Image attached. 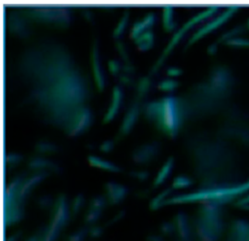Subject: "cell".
Returning <instances> with one entry per match:
<instances>
[{
    "mask_svg": "<svg viewBox=\"0 0 249 241\" xmlns=\"http://www.w3.org/2000/svg\"><path fill=\"white\" fill-rule=\"evenodd\" d=\"M83 204H84V196H83V194H78L74 198V200L72 202V206H71V214H72V216L75 217L78 214V212L82 208Z\"/></svg>",
    "mask_w": 249,
    "mask_h": 241,
    "instance_id": "22",
    "label": "cell"
},
{
    "mask_svg": "<svg viewBox=\"0 0 249 241\" xmlns=\"http://www.w3.org/2000/svg\"><path fill=\"white\" fill-rule=\"evenodd\" d=\"M109 69L111 73L116 75V73H118V70H119V63L116 60H111L109 62Z\"/></svg>",
    "mask_w": 249,
    "mask_h": 241,
    "instance_id": "34",
    "label": "cell"
},
{
    "mask_svg": "<svg viewBox=\"0 0 249 241\" xmlns=\"http://www.w3.org/2000/svg\"><path fill=\"white\" fill-rule=\"evenodd\" d=\"M127 13H125V15L122 17V19L120 20V22L118 23V25H117V27H116V29H115V31H114V36L115 37H119L122 33H123V31H124V26H125V24H126V22H127Z\"/></svg>",
    "mask_w": 249,
    "mask_h": 241,
    "instance_id": "26",
    "label": "cell"
},
{
    "mask_svg": "<svg viewBox=\"0 0 249 241\" xmlns=\"http://www.w3.org/2000/svg\"><path fill=\"white\" fill-rule=\"evenodd\" d=\"M154 21H155V15H154L153 13L149 14L148 16H146V17H144V19L142 20V22H143L145 28L152 26L153 23H154Z\"/></svg>",
    "mask_w": 249,
    "mask_h": 241,
    "instance_id": "30",
    "label": "cell"
},
{
    "mask_svg": "<svg viewBox=\"0 0 249 241\" xmlns=\"http://www.w3.org/2000/svg\"><path fill=\"white\" fill-rule=\"evenodd\" d=\"M249 190V180L231 186H223L211 189H200L199 190L188 194H180L171 198H166L162 205L166 204H176V203H186V202H194V201H201V202H215L218 204H225L240 194L245 193Z\"/></svg>",
    "mask_w": 249,
    "mask_h": 241,
    "instance_id": "2",
    "label": "cell"
},
{
    "mask_svg": "<svg viewBox=\"0 0 249 241\" xmlns=\"http://www.w3.org/2000/svg\"><path fill=\"white\" fill-rule=\"evenodd\" d=\"M144 28H145V26H144V24H143L142 21H141V22H140V21L135 22L134 25H133V27H132V29H131L130 37L136 39L137 37H139V36L141 35V32L143 31Z\"/></svg>",
    "mask_w": 249,
    "mask_h": 241,
    "instance_id": "25",
    "label": "cell"
},
{
    "mask_svg": "<svg viewBox=\"0 0 249 241\" xmlns=\"http://www.w3.org/2000/svg\"><path fill=\"white\" fill-rule=\"evenodd\" d=\"M175 225V233H177V239L180 241H195L194 228L188 221V217L185 213L179 212L173 219Z\"/></svg>",
    "mask_w": 249,
    "mask_h": 241,
    "instance_id": "5",
    "label": "cell"
},
{
    "mask_svg": "<svg viewBox=\"0 0 249 241\" xmlns=\"http://www.w3.org/2000/svg\"><path fill=\"white\" fill-rule=\"evenodd\" d=\"M112 147H113L112 142L106 141V142H104V143L102 144V146H101L100 148H101V150L104 151V152H109V151L112 149Z\"/></svg>",
    "mask_w": 249,
    "mask_h": 241,
    "instance_id": "36",
    "label": "cell"
},
{
    "mask_svg": "<svg viewBox=\"0 0 249 241\" xmlns=\"http://www.w3.org/2000/svg\"><path fill=\"white\" fill-rule=\"evenodd\" d=\"M201 203L193 223L195 237L198 241H218L225 230L223 205L215 202Z\"/></svg>",
    "mask_w": 249,
    "mask_h": 241,
    "instance_id": "1",
    "label": "cell"
},
{
    "mask_svg": "<svg viewBox=\"0 0 249 241\" xmlns=\"http://www.w3.org/2000/svg\"><path fill=\"white\" fill-rule=\"evenodd\" d=\"M105 190H106L107 200L111 205H115L121 202L127 193V189L125 187L114 182L106 183Z\"/></svg>",
    "mask_w": 249,
    "mask_h": 241,
    "instance_id": "9",
    "label": "cell"
},
{
    "mask_svg": "<svg viewBox=\"0 0 249 241\" xmlns=\"http://www.w3.org/2000/svg\"><path fill=\"white\" fill-rule=\"evenodd\" d=\"M155 152H157L155 146H143L139 149L138 152H135L133 155V159L138 163L147 162L155 155Z\"/></svg>",
    "mask_w": 249,
    "mask_h": 241,
    "instance_id": "13",
    "label": "cell"
},
{
    "mask_svg": "<svg viewBox=\"0 0 249 241\" xmlns=\"http://www.w3.org/2000/svg\"><path fill=\"white\" fill-rule=\"evenodd\" d=\"M181 73V70H179L178 68H170L168 71H167V74L168 75H178Z\"/></svg>",
    "mask_w": 249,
    "mask_h": 241,
    "instance_id": "37",
    "label": "cell"
},
{
    "mask_svg": "<svg viewBox=\"0 0 249 241\" xmlns=\"http://www.w3.org/2000/svg\"><path fill=\"white\" fill-rule=\"evenodd\" d=\"M163 25L166 31H171L176 25L172 20V8L169 6L163 9Z\"/></svg>",
    "mask_w": 249,
    "mask_h": 241,
    "instance_id": "19",
    "label": "cell"
},
{
    "mask_svg": "<svg viewBox=\"0 0 249 241\" xmlns=\"http://www.w3.org/2000/svg\"><path fill=\"white\" fill-rule=\"evenodd\" d=\"M226 241H249V222L234 220L229 228Z\"/></svg>",
    "mask_w": 249,
    "mask_h": 241,
    "instance_id": "7",
    "label": "cell"
},
{
    "mask_svg": "<svg viewBox=\"0 0 249 241\" xmlns=\"http://www.w3.org/2000/svg\"><path fill=\"white\" fill-rule=\"evenodd\" d=\"M160 231L162 232L163 235L170 236L175 233V225L173 222H168V223H163L160 226Z\"/></svg>",
    "mask_w": 249,
    "mask_h": 241,
    "instance_id": "23",
    "label": "cell"
},
{
    "mask_svg": "<svg viewBox=\"0 0 249 241\" xmlns=\"http://www.w3.org/2000/svg\"><path fill=\"white\" fill-rule=\"evenodd\" d=\"M19 235H20L19 232H18V233H16V234H13V235H11L10 237H8L6 241H18Z\"/></svg>",
    "mask_w": 249,
    "mask_h": 241,
    "instance_id": "39",
    "label": "cell"
},
{
    "mask_svg": "<svg viewBox=\"0 0 249 241\" xmlns=\"http://www.w3.org/2000/svg\"><path fill=\"white\" fill-rule=\"evenodd\" d=\"M228 45L231 46H238V47H242V46H248L249 47V40H243V39H231L227 41Z\"/></svg>",
    "mask_w": 249,
    "mask_h": 241,
    "instance_id": "29",
    "label": "cell"
},
{
    "mask_svg": "<svg viewBox=\"0 0 249 241\" xmlns=\"http://www.w3.org/2000/svg\"><path fill=\"white\" fill-rule=\"evenodd\" d=\"M38 148L40 151L42 152H46V151H52L53 149V146L52 144H48V143H44V144H39Z\"/></svg>",
    "mask_w": 249,
    "mask_h": 241,
    "instance_id": "35",
    "label": "cell"
},
{
    "mask_svg": "<svg viewBox=\"0 0 249 241\" xmlns=\"http://www.w3.org/2000/svg\"><path fill=\"white\" fill-rule=\"evenodd\" d=\"M105 206V198L103 196H95L91 199L89 209L85 215V222L89 224L95 223Z\"/></svg>",
    "mask_w": 249,
    "mask_h": 241,
    "instance_id": "10",
    "label": "cell"
},
{
    "mask_svg": "<svg viewBox=\"0 0 249 241\" xmlns=\"http://www.w3.org/2000/svg\"><path fill=\"white\" fill-rule=\"evenodd\" d=\"M70 217V211L65 195L60 194L53 206L50 225L61 230L66 224Z\"/></svg>",
    "mask_w": 249,
    "mask_h": 241,
    "instance_id": "4",
    "label": "cell"
},
{
    "mask_svg": "<svg viewBox=\"0 0 249 241\" xmlns=\"http://www.w3.org/2000/svg\"><path fill=\"white\" fill-rule=\"evenodd\" d=\"M137 113H138V108L137 106H133L130 108V110L127 112L125 118L124 119V122L121 126V133L123 134H125L129 131V129L131 128L135 119H136V116H137Z\"/></svg>",
    "mask_w": 249,
    "mask_h": 241,
    "instance_id": "15",
    "label": "cell"
},
{
    "mask_svg": "<svg viewBox=\"0 0 249 241\" xmlns=\"http://www.w3.org/2000/svg\"><path fill=\"white\" fill-rule=\"evenodd\" d=\"M237 9H238V8H236V7H231V8H229L227 11H225L222 15H220L218 17H216L215 19H213L212 21H210L209 23H207L206 25H204L202 28H200V29L192 37V39L190 40V44L194 43V41L197 40L198 38H200V37L203 36L204 34L208 33L209 31H211V30L217 28L219 25H221L222 23H224Z\"/></svg>",
    "mask_w": 249,
    "mask_h": 241,
    "instance_id": "8",
    "label": "cell"
},
{
    "mask_svg": "<svg viewBox=\"0 0 249 241\" xmlns=\"http://www.w3.org/2000/svg\"><path fill=\"white\" fill-rule=\"evenodd\" d=\"M148 241H163L161 237L160 236H156V235H150L147 237Z\"/></svg>",
    "mask_w": 249,
    "mask_h": 241,
    "instance_id": "38",
    "label": "cell"
},
{
    "mask_svg": "<svg viewBox=\"0 0 249 241\" xmlns=\"http://www.w3.org/2000/svg\"><path fill=\"white\" fill-rule=\"evenodd\" d=\"M176 86H177V83L175 81H171V80H167V81L161 82L159 85V87L160 89H162V90H171V89H173Z\"/></svg>",
    "mask_w": 249,
    "mask_h": 241,
    "instance_id": "28",
    "label": "cell"
},
{
    "mask_svg": "<svg viewBox=\"0 0 249 241\" xmlns=\"http://www.w3.org/2000/svg\"><path fill=\"white\" fill-rule=\"evenodd\" d=\"M248 26H249V20H248Z\"/></svg>",
    "mask_w": 249,
    "mask_h": 241,
    "instance_id": "41",
    "label": "cell"
},
{
    "mask_svg": "<svg viewBox=\"0 0 249 241\" xmlns=\"http://www.w3.org/2000/svg\"><path fill=\"white\" fill-rule=\"evenodd\" d=\"M192 185V181L185 176H177L172 183V189H183Z\"/></svg>",
    "mask_w": 249,
    "mask_h": 241,
    "instance_id": "20",
    "label": "cell"
},
{
    "mask_svg": "<svg viewBox=\"0 0 249 241\" xmlns=\"http://www.w3.org/2000/svg\"><path fill=\"white\" fill-rule=\"evenodd\" d=\"M28 166L30 169H33V170H45V169H48V170H52L53 172H58V167L56 165H54L53 163L52 162H49L45 159H42V158H33L29 161L28 163Z\"/></svg>",
    "mask_w": 249,
    "mask_h": 241,
    "instance_id": "14",
    "label": "cell"
},
{
    "mask_svg": "<svg viewBox=\"0 0 249 241\" xmlns=\"http://www.w3.org/2000/svg\"><path fill=\"white\" fill-rule=\"evenodd\" d=\"M172 164H173V159L172 157L168 158L167 161L165 162V164L161 167V169L160 170V172L158 173L155 181H154V186L158 187L159 185H160L169 175L171 169H172Z\"/></svg>",
    "mask_w": 249,
    "mask_h": 241,
    "instance_id": "16",
    "label": "cell"
},
{
    "mask_svg": "<svg viewBox=\"0 0 249 241\" xmlns=\"http://www.w3.org/2000/svg\"><path fill=\"white\" fill-rule=\"evenodd\" d=\"M89 161L91 165L96 166V167H100V168H103V169H106V170H109V171H113V172L120 171V168L118 166L114 165L113 163L105 161V160H103L101 158H98L96 156H93V155L89 156Z\"/></svg>",
    "mask_w": 249,
    "mask_h": 241,
    "instance_id": "17",
    "label": "cell"
},
{
    "mask_svg": "<svg viewBox=\"0 0 249 241\" xmlns=\"http://www.w3.org/2000/svg\"><path fill=\"white\" fill-rule=\"evenodd\" d=\"M38 204L42 209H49L53 205V200L50 196H42L38 199Z\"/></svg>",
    "mask_w": 249,
    "mask_h": 241,
    "instance_id": "27",
    "label": "cell"
},
{
    "mask_svg": "<svg viewBox=\"0 0 249 241\" xmlns=\"http://www.w3.org/2000/svg\"><path fill=\"white\" fill-rule=\"evenodd\" d=\"M150 80L147 79V78H144L140 83H139V86H138V93L140 94V96H143L145 95L149 89H150Z\"/></svg>",
    "mask_w": 249,
    "mask_h": 241,
    "instance_id": "24",
    "label": "cell"
},
{
    "mask_svg": "<svg viewBox=\"0 0 249 241\" xmlns=\"http://www.w3.org/2000/svg\"><path fill=\"white\" fill-rule=\"evenodd\" d=\"M174 241H180V240H179V239H177V238H176V240H174Z\"/></svg>",
    "mask_w": 249,
    "mask_h": 241,
    "instance_id": "40",
    "label": "cell"
},
{
    "mask_svg": "<svg viewBox=\"0 0 249 241\" xmlns=\"http://www.w3.org/2000/svg\"><path fill=\"white\" fill-rule=\"evenodd\" d=\"M90 114L86 108H81L73 114L70 120H68V125L66 126V131L69 135H76L83 131L89 123Z\"/></svg>",
    "mask_w": 249,
    "mask_h": 241,
    "instance_id": "6",
    "label": "cell"
},
{
    "mask_svg": "<svg viewBox=\"0 0 249 241\" xmlns=\"http://www.w3.org/2000/svg\"><path fill=\"white\" fill-rule=\"evenodd\" d=\"M131 175L134 177V178H137L139 180H145L149 173L148 172H145V171H137V172H132Z\"/></svg>",
    "mask_w": 249,
    "mask_h": 241,
    "instance_id": "33",
    "label": "cell"
},
{
    "mask_svg": "<svg viewBox=\"0 0 249 241\" xmlns=\"http://www.w3.org/2000/svg\"><path fill=\"white\" fill-rule=\"evenodd\" d=\"M135 40H136V44L138 45V48L140 50L145 51V50L151 48L153 45V40H154L153 33L151 31H145L143 34H141Z\"/></svg>",
    "mask_w": 249,
    "mask_h": 241,
    "instance_id": "18",
    "label": "cell"
},
{
    "mask_svg": "<svg viewBox=\"0 0 249 241\" xmlns=\"http://www.w3.org/2000/svg\"><path fill=\"white\" fill-rule=\"evenodd\" d=\"M20 158H21V156H19L18 155H8V157L6 159V162L9 165H14L15 163H18L20 160Z\"/></svg>",
    "mask_w": 249,
    "mask_h": 241,
    "instance_id": "32",
    "label": "cell"
},
{
    "mask_svg": "<svg viewBox=\"0 0 249 241\" xmlns=\"http://www.w3.org/2000/svg\"><path fill=\"white\" fill-rule=\"evenodd\" d=\"M102 230H103L102 227H100V226H94V227L90 228V230H89V232L90 237H92V238H97L98 236H100V235L102 234V232H103Z\"/></svg>",
    "mask_w": 249,
    "mask_h": 241,
    "instance_id": "31",
    "label": "cell"
},
{
    "mask_svg": "<svg viewBox=\"0 0 249 241\" xmlns=\"http://www.w3.org/2000/svg\"><path fill=\"white\" fill-rule=\"evenodd\" d=\"M121 100H122V90L119 86H115L114 91H113L112 105L104 117V122H107L114 118V116L116 115V113L118 112V109L120 107Z\"/></svg>",
    "mask_w": 249,
    "mask_h": 241,
    "instance_id": "12",
    "label": "cell"
},
{
    "mask_svg": "<svg viewBox=\"0 0 249 241\" xmlns=\"http://www.w3.org/2000/svg\"><path fill=\"white\" fill-rule=\"evenodd\" d=\"M88 234V229L85 227L79 228L73 233H71L67 238L66 241H84Z\"/></svg>",
    "mask_w": 249,
    "mask_h": 241,
    "instance_id": "21",
    "label": "cell"
},
{
    "mask_svg": "<svg viewBox=\"0 0 249 241\" xmlns=\"http://www.w3.org/2000/svg\"><path fill=\"white\" fill-rule=\"evenodd\" d=\"M156 120L158 126L162 128L168 135H175L179 125V109L177 100L174 97L167 96L159 102Z\"/></svg>",
    "mask_w": 249,
    "mask_h": 241,
    "instance_id": "3",
    "label": "cell"
},
{
    "mask_svg": "<svg viewBox=\"0 0 249 241\" xmlns=\"http://www.w3.org/2000/svg\"><path fill=\"white\" fill-rule=\"evenodd\" d=\"M91 62H92V69L94 72V79L97 85V87L102 90L104 86V77L100 68L99 64V58H98V49H97V43H94V46L92 48L91 52Z\"/></svg>",
    "mask_w": 249,
    "mask_h": 241,
    "instance_id": "11",
    "label": "cell"
}]
</instances>
